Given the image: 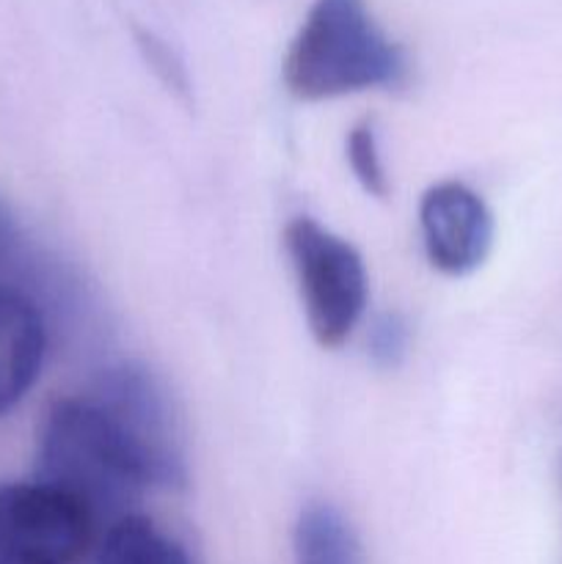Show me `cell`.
Wrapping results in <instances>:
<instances>
[{
    "instance_id": "5",
    "label": "cell",
    "mask_w": 562,
    "mask_h": 564,
    "mask_svg": "<svg viewBox=\"0 0 562 564\" xmlns=\"http://www.w3.org/2000/svg\"><path fill=\"white\" fill-rule=\"evenodd\" d=\"M97 529L80 501L50 485H0V564H77Z\"/></svg>"
},
{
    "instance_id": "8",
    "label": "cell",
    "mask_w": 562,
    "mask_h": 564,
    "mask_svg": "<svg viewBox=\"0 0 562 564\" xmlns=\"http://www.w3.org/2000/svg\"><path fill=\"white\" fill-rule=\"evenodd\" d=\"M292 564H364L356 529L334 505H309L292 529Z\"/></svg>"
},
{
    "instance_id": "7",
    "label": "cell",
    "mask_w": 562,
    "mask_h": 564,
    "mask_svg": "<svg viewBox=\"0 0 562 564\" xmlns=\"http://www.w3.org/2000/svg\"><path fill=\"white\" fill-rule=\"evenodd\" d=\"M47 352V328L36 303L0 284V416L31 391Z\"/></svg>"
},
{
    "instance_id": "3",
    "label": "cell",
    "mask_w": 562,
    "mask_h": 564,
    "mask_svg": "<svg viewBox=\"0 0 562 564\" xmlns=\"http://www.w3.org/2000/svg\"><path fill=\"white\" fill-rule=\"evenodd\" d=\"M284 248L314 341L328 350L342 347L367 308L369 284L361 253L306 215L287 224Z\"/></svg>"
},
{
    "instance_id": "4",
    "label": "cell",
    "mask_w": 562,
    "mask_h": 564,
    "mask_svg": "<svg viewBox=\"0 0 562 564\" xmlns=\"http://www.w3.org/2000/svg\"><path fill=\"white\" fill-rule=\"evenodd\" d=\"M88 397L127 441L149 488H182L187 482L180 408L152 369L138 364L108 369Z\"/></svg>"
},
{
    "instance_id": "11",
    "label": "cell",
    "mask_w": 562,
    "mask_h": 564,
    "mask_svg": "<svg viewBox=\"0 0 562 564\" xmlns=\"http://www.w3.org/2000/svg\"><path fill=\"white\" fill-rule=\"evenodd\" d=\"M408 352V323L400 314H383L369 330V356L378 367H400Z\"/></svg>"
},
{
    "instance_id": "9",
    "label": "cell",
    "mask_w": 562,
    "mask_h": 564,
    "mask_svg": "<svg viewBox=\"0 0 562 564\" xmlns=\"http://www.w3.org/2000/svg\"><path fill=\"white\" fill-rule=\"evenodd\" d=\"M97 564H193V560L185 545L158 523L132 512L105 529Z\"/></svg>"
},
{
    "instance_id": "12",
    "label": "cell",
    "mask_w": 562,
    "mask_h": 564,
    "mask_svg": "<svg viewBox=\"0 0 562 564\" xmlns=\"http://www.w3.org/2000/svg\"><path fill=\"white\" fill-rule=\"evenodd\" d=\"M138 44H141L143 55H147V61L154 69H160L165 77H171V83H182L180 61L174 58V53H171V47L163 39H158L149 31H138Z\"/></svg>"
},
{
    "instance_id": "10",
    "label": "cell",
    "mask_w": 562,
    "mask_h": 564,
    "mask_svg": "<svg viewBox=\"0 0 562 564\" xmlns=\"http://www.w3.org/2000/svg\"><path fill=\"white\" fill-rule=\"evenodd\" d=\"M345 154L347 165H350L353 176L364 187V193L375 198L389 196V174H386L378 130H375L372 121H358V124L350 127L345 138Z\"/></svg>"
},
{
    "instance_id": "1",
    "label": "cell",
    "mask_w": 562,
    "mask_h": 564,
    "mask_svg": "<svg viewBox=\"0 0 562 564\" xmlns=\"http://www.w3.org/2000/svg\"><path fill=\"white\" fill-rule=\"evenodd\" d=\"M406 77V53L367 0H314L284 58L287 91L303 102L395 88Z\"/></svg>"
},
{
    "instance_id": "2",
    "label": "cell",
    "mask_w": 562,
    "mask_h": 564,
    "mask_svg": "<svg viewBox=\"0 0 562 564\" xmlns=\"http://www.w3.org/2000/svg\"><path fill=\"white\" fill-rule=\"evenodd\" d=\"M36 482L80 501L105 529L132 516V505L149 490L127 441L88 394L55 402L47 411L39 433Z\"/></svg>"
},
{
    "instance_id": "6",
    "label": "cell",
    "mask_w": 562,
    "mask_h": 564,
    "mask_svg": "<svg viewBox=\"0 0 562 564\" xmlns=\"http://www.w3.org/2000/svg\"><path fill=\"white\" fill-rule=\"evenodd\" d=\"M428 262L444 275H468L488 259L494 246V213L479 193L446 180L428 187L419 202Z\"/></svg>"
}]
</instances>
